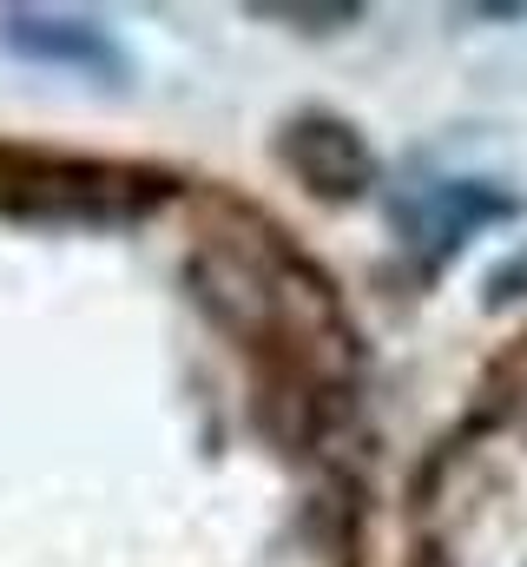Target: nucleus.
Wrapping results in <instances>:
<instances>
[{"label": "nucleus", "instance_id": "obj_1", "mask_svg": "<svg viewBox=\"0 0 527 567\" xmlns=\"http://www.w3.org/2000/svg\"><path fill=\"white\" fill-rule=\"evenodd\" d=\"M158 205V178L93 158H13L0 165V212L27 225H132Z\"/></svg>", "mask_w": 527, "mask_h": 567}, {"label": "nucleus", "instance_id": "obj_2", "mask_svg": "<svg viewBox=\"0 0 527 567\" xmlns=\"http://www.w3.org/2000/svg\"><path fill=\"white\" fill-rule=\"evenodd\" d=\"M277 158H283L310 192H323V198H356V192H370V178H376V158H370L363 133H356L350 120H330V113L290 120V126L277 133Z\"/></svg>", "mask_w": 527, "mask_h": 567}, {"label": "nucleus", "instance_id": "obj_3", "mask_svg": "<svg viewBox=\"0 0 527 567\" xmlns=\"http://www.w3.org/2000/svg\"><path fill=\"white\" fill-rule=\"evenodd\" d=\"M7 47L27 60H53V66H86V73H113L120 53L100 27L86 20H46V13H7Z\"/></svg>", "mask_w": 527, "mask_h": 567}, {"label": "nucleus", "instance_id": "obj_4", "mask_svg": "<svg viewBox=\"0 0 527 567\" xmlns=\"http://www.w3.org/2000/svg\"><path fill=\"white\" fill-rule=\"evenodd\" d=\"M515 205L508 198H495V192H482V185H428L422 192V205H395V218H402V231L409 238H422V245H435V231H442V245H455L468 225H488V218H508Z\"/></svg>", "mask_w": 527, "mask_h": 567}]
</instances>
